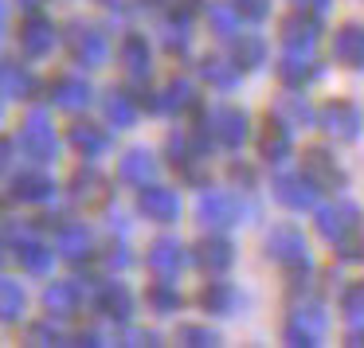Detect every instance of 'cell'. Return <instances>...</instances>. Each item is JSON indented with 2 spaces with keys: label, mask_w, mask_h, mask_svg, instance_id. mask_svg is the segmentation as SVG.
I'll list each match as a JSON object with an SVG mask.
<instances>
[{
  "label": "cell",
  "mask_w": 364,
  "mask_h": 348,
  "mask_svg": "<svg viewBox=\"0 0 364 348\" xmlns=\"http://www.w3.org/2000/svg\"><path fill=\"white\" fill-rule=\"evenodd\" d=\"M262 251H267V259L274 262V266H286V270H298L309 262V243L306 235H301L294 223H278V227L267 231V239H262Z\"/></svg>",
  "instance_id": "cell-1"
},
{
  "label": "cell",
  "mask_w": 364,
  "mask_h": 348,
  "mask_svg": "<svg viewBox=\"0 0 364 348\" xmlns=\"http://www.w3.org/2000/svg\"><path fill=\"white\" fill-rule=\"evenodd\" d=\"M278 40H282L286 55H314L317 43H321V16L294 9L290 16H282V24H278Z\"/></svg>",
  "instance_id": "cell-2"
},
{
  "label": "cell",
  "mask_w": 364,
  "mask_h": 348,
  "mask_svg": "<svg viewBox=\"0 0 364 348\" xmlns=\"http://www.w3.org/2000/svg\"><path fill=\"white\" fill-rule=\"evenodd\" d=\"M247 215H255V207L239 204L231 192H200V200H196V219L204 227H235Z\"/></svg>",
  "instance_id": "cell-3"
},
{
  "label": "cell",
  "mask_w": 364,
  "mask_h": 348,
  "mask_svg": "<svg viewBox=\"0 0 364 348\" xmlns=\"http://www.w3.org/2000/svg\"><path fill=\"white\" fill-rule=\"evenodd\" d=\"M317 126H321L333 141H356V137L364 134V114L356 102L337 98V102H325L321 110H317Z\"/></svg>",
  "instance_id": "cell-4"
},
{
  "label": "cell",
  "mask_w": 364,
  "mask_h": 348,
  "mask_svg": "<svg viewBox=\"0 0 364 348\" xmlns=\"http://www.w3.org/2000/svg\"><path fill=\"white\" fill-rule=\"evenodd\" d=\"M321 337H325V309L317 301H301L290 313V321H286L282 340L286 344H298V348H317Z\"/></svg>",
  "instance_id": "cell-5"
},
{
  "label": "cell",
  "mask_w": 364,
  "mask_h": 348,
  "mask_svg": "<svg viewBox=\"0 0 364 348\" xmlns=\"http://www.w3.org/2000/svg\"><path fill=\"white\" fill-rule=\"evenodd\" d=\"M301 176H306L317 192H325V188L337 192V188H345V184H348L345 168H341L337 161H333V153L321 149V145H309V149L301 153Z\"/></svg>",
  "instance_id": "cell-6"
},
{
  "label": "cell",
  "mask_w": 364,
  "mask_h": 348,
  "mask_svg": "<svg viewBox=\"0 0 364 348\" xmlns=\"http://www.w3.org/2000/svg\"><path fill=\"white\" fill-rule=\"evenodd\" d=\"M208 126H212V141H220L223 149H239L251 137V114L239 106H220L208 114Z\"/></svg>",
  "instance_id": "cell-7"
},
{
  "label": "cell",
  "mask_w": 364,
  "mask_h": 348,
  "mask_svg": "<svg viewBox=\"0 0 364 348\" xmlns=\"http://www.w3.org/2000/svg\"><path fill=\"white\" fill-rule=\"evenodd\" d=\"M364 212L353 204V200H337V204H325L317 207V235L329 239V243H337V239H345L348 231L364 227Z\"/></svg>",
  "instance_id": "cell-8"
},
{
  "label": "cell",
  "mask_w": 364,
  "mask_h": 348,
  "mask_svg": "<svg viewBox=\"0 0 364 348\" xmlns=\"http://www.w3.org/2000/svg\"><path fill=\"white\" fill-rule=\"evenodd\" d=\"M270 192H274V200L282 207H290V212H309V207H317V188L301 173H278L274 180H270Z\"/></svg>",
  "instance_id": "cell-9"
},
{
  "label": "cell",
  "mask_w": 364,
  "mask_h": 348,
  "mask_svg": "<svg viewBox=\"0 0 364 348\" xmlns=\"http://www.w3.org/2000/svg\"><path fill=\"white\" fill-rule=\"evenodd\" d=\"M294 149V134L290 126H282L278 118H267L259 129V157L267 161V165H282L286 157H290Z\"/></svg>",
  "instance_id": "cell-10"
},
{
  "label": "cell",
  "mask_w": 364,
  "mask_h": 348,
  "mask_svg": "<svg viewBox=\"0 0 364 348\" xmlns=\"http://www.w3.org/2000/svg\"><path fill=\"white\" fill-rule=\"evenodd\" d=\"M192 259H196V266L208 270V274H228L231 262H235V246H231L223 235H208V239L196 243Z\"/></svg>",
  "instance_id": "cell-11"
},
{
  "label": "cell",
  "mask_w": 364,
  "mask_h": 348,
  "mask_svg": "<svg viewBox=\"0 0 364 348\" xmlns=\"http://www.w3.org/2000/svg\"><path fill=\"white\" fill-rule=\"evenodd\" d=\"M274 71L286 90H306L309 82L321 79V63H314V55H282Z\"/></svg>",
  "instance_id": "cell-12"
},
{
  "label": "cell",
  "mask_w": 364,
  "mask_h": 348,
  "mask_svg": "<svg viewBox=\"0 0 364 348\" xmlns=\"http://www.w3.org/2000/svg\"><path fill=\"white\" fill-rule=\"evenodd\" d=\"M333 59L348 71L364 67V24H341L333 32Z\"/></svg>",
  "instance_id": "cell-13"
},
{
  "label": "cell",
  "mask_w": 364,
  "mask_h": 348,
  "mask_svg": "<svg viewBox=\"0 0 364 348\" xmlns=\"http://www.w3.org/2000/svg\"><path fill=\"white\" fill-rule=\"evenodd\" d=\"M274 118L282 121V126H290V129L317 126V110L306 102V94H301V90H286V94L278 98V102H274Z\"/></svg>",
  "instance_id": "cell-14"
},
{
  "label": "cell",
  "mask_w": 364,
  "mask_h": 348,
  "mask_svg": "<svg viewBox=\"0 0 364 348\" xmlns=\"http://www.w3.org/2000/svg\"><path fill=\"white\" fill-rule=\"evenodd\" d=\"M141 212L153 223H173L181 215V196L173 188H145L141 192Z\"/></svg>",
  "instance_id": "cell-15"
},
{
  "label": "cell",
  "mask_w": 364,
  "mask_h": 348,
  "mask_svg": "<svg viewBox=\"0 0 364 348\" xmlns=\"http://www.w3.org/2000/svg\"><path fill=\"white\" fill-rule=\"evenodd\" d=\"M231 63L239 67V75H243V71H259V67L267 63V43H262V36L239 32L235 40H231Z\"/></svg>",
  "instance_id": "cell-16"
},
{
  "label": "cell",
  "mask_w": 364,
  "mask_h": 348,
  "mask_svg": "<svg viewBox=\"0 0 364 348\" xmlns=\"http://www.w3.org/2000/svg\"><path fill=\"white\" fill-rule=\"evenodd\" d=\"M145 262H149V270H157L161 278H176L184 266V246L176 243V239H157V243L149 246V254H145Z\"/></svg>",
  "instance_id": "cell-17"
},
{
  "label": "cell",
  "mask_w": 364,
  "mask_h": 348,
  "mask_svg": "<svg viewBox=\"0 0 364 348\" xmlns=\"http://www.w3.org/2000/svg\"><path fill=\"white\" fill-rule=\"evenodd\" d=\"M24 149L32 153L36 161H48V157H55V134H51V126L36 114V118H28V126H24Z\"/></svg>",
  "instance_id": "cell-18"
},
{
  "label": "cell",
  "mask_w": 364,
  "mask_h": 348,
  "mask_svg": "<svg viewBox=\"0 0 364 348\" xmlns=\"http://www.w3.org/2000/svg\"><path fill=\"white\" fill-rule=\"evenodd\" d=\"M200 305H204L208 313L228 317V313H235L239 293H235V286H231V282H208L204 290H200Z\"/></svg>",
  "instance_id": "cell-19"
},
{
  "label": "cell",
  "mask_w": 364,
  "mask_h": 348,
  "mask_svg": "<svg viewBox=\"0 0 364 348\" xmlns=\"http://www.w3.org/2000/svg\"><path fill=\"white\" fill-rule=\"evenodd\" d=\"M71 51H75V59H82L87 67H98L102 55H106V43H102V36H98L95 28H75L71 32Z\"/></svg>",
  "instance_id": "cell-20"
},
{
  "label": "cell",
  "mask_w": 364,
  "mask_h": 348,
  "mask_svg": "<svg viewBox=\"0 0 364 348\" xmlns=\"http://www.w3.org/2000/svg\"><path fill=\"white\" fill-rule=\"evenodd\" d=\"M200 75H204L215 90H235V82H239V67L231 63V59H223V55L200 59Z\"/></svg>",
  "instance_id": "cell-21"
},
{
  "label": "cell",
  "mask_w": 364,
  "mask_h": 348,
  "mask_svg": "<svg viewBox=\"0 0 364 348\" xmlns=\"http://www.w3.org/2000/svg\"><path fill=\"white\" fill-rule=\"evenodd\" d=\"M208 28L215 40H235L239 36V12L231 4H208Z\"/></svg>",
  "instance_id": "cell-22"
},
{
  "label": "cell",
  "mask_w": 364,
  "mask_h": 348,
  "mask_svg": "<svg viewBox=\"0 0 364 348\" xmlns=\"http://www.w3.org/2000/svg\"><path fill=\"white\" fill-rule=\"evenodd\" d=\"M51 40H55V32H51V24L40 16H32L24 24V32H20V43H24L28 55H43V51L51 48Z\"/></svg>",
  "instance_id": "cell-23"
},
{
  "label": "cell",
  "mask_w": 364,
  "mask_h": 348,
  "mask_svg": "<svg viewBox=\"0 0 364 348\" xmlns=\"http://www.w3.org/2000/svg\"><path fill=\"white\" fill-rule=\"evenodd\" d=\"M153 173H157V161H153L145 149H134L129 157H122V180L145 184V180H153Z\"/></svg>",
  "instance_id": "cell-24"
},
{
  "label": "cell",
  "mask_w": 364,
  "mask_h": 348,
  "mask_svg": "<svg viewBox=\"0 0 364 348\" xmlns=\"http://www.w3.org/2000/svg\"><path fill=\"white\" fill-rule=\"evenodd\" d=\"M122 59H126V71L134 75V79H145V75H149V48H145L141 36H126Z\"/></svg>",
  "instance_id": "cell-25"
},
{
  "label": "cell",
  "mask_w": 364,
  "mask_h": 348,
  "mask_svg": "<svg viewBox=\"0 0 364 348\" xmlns=\"http://www.w3.org/2000/svg\"><path fill=\"white\" fill-rule=\"evenodd\" d=\"M157 106L161 110H192V106H196V87H192L188 79H173Z\"/></svg>",
  "instance_id": "cell-26"
},
{
  "label": "cell",
  "mask_w": 364,
  "mask_h": 348,
  "mask_svg": "<svg viewBox=\"0 0 364 348\" xmlns=\"http://www.w3.org/2000/svg\"><path fill=\"white\" fill-rule=\"evenodd\" d=\"M341 313L348 321H364V278H356L341 290Z\"/></svg>",
  "instance_id": "cell-27"
},
{
  "label": "cell",
  "mask_w": 364,
  "mask_h": 348,
  "mask_svg": "<svg viewBox=\"0 0 364 348\" xmlns=\"http://www.w3.org/2000/svg\"><path fill=\"white\" fill-rule=\"evenodd\" d=\"M71 141L79 145L87 157H95V153H102L106 149V134L98 126H87V121H79V126L71 129Z\"/></svg>",
  "instance_id": "cell-28"
},
{
  "label": "cell",
  "mask_w": 364,
  "mask_h": 348,
  "mask_svg": "<svg viewBox=\"0 0 364 348\" xmlns=\"http://www.w3.org/2000/svg\"><path fill=\"white\" fill-rule=\"evenodd\" d=\"M176 340H181V344H192V348H212V344H220V332L208 329V325H181V329H176Z\"/></svg>",
  "instance_id": "cell-29"
},
{
  "label": "cell",
  "mask_w": 364,
  "mask_h": 348,
  "mask_svg": "<svg viewBox=\"0 0 364 348\" xmlns=\"http://www.w3.org/2000/svg\"><path fill=\"white\" fill-rule=\"evenodd\" d=\"M87 98H90L87 82H79V79H59L55 82V102L59 106H82Z\"/></svg>",
  "instance_id": "cell-30"
},
{
  "label": "cell",
  "mask_w": 364,
  "mask_h": 348,
  "mask_svg": "<svg viewBox=\"0 0 364 348\" xmlns=\"http://www.w3.org/2000/svg\"><path fill=\"white\" fill-rule=\"evenodd\" d=\"M337 259L341 262H364V227H356V231H348L345 239H337Z\"/></svg>",
  "instance_id": "cell-31"
},
{
  "label": "cell",
  "mask_w": 364,
  "mask_h": 348,
  "mask_svg": "<svg viewBox=\"0 0 364 348\" xmlns=\"http://www.w3.org/2000/svg\"><path fill=\"white\" fill-rule=\"evenodd\" d=\"M149 301H153V309H157V313H176V309H181V293H176L168 282H157V286H153V290H149Z\"/></svg>",
  "instance_id": "cell-32"
},
{
  "label": "cell",
  "mask_w": 364,
  "mask_h": 348,
  "mask_svg": "<svg viewBox=\"0 0 364 348\" xmlns=\"http://www.w3.org/2000/svg\"><path fill=\"white\" fill-rule=\"evenodd\" d=\"M20 309H24V293H20V286L0 282V321H9V317H16Z\"/></svg>",
  "instance_id": "cell-33"
},
{
  "label": "cell",
  "mask_w": 364,
  "mask_h": 348,
  "mask_svg": "<svg viewBox=\"0 0 364 348\" xmlns=\"http://www.w3.org/2000/svg\"><path fill=\"white\" fill-rule=\"evenodd\" d=\"M16 196L20 200H48L51 196V180H43V176H20Z\"/></svg>",
  "instance_id": "cell-34"
},
{
  "label": "cell",
  "mask_w": 364,
  "mask_h": 348,
  "mask_svg": "<svg viewBox=\"0 0 364 348\" xmlns=\"http://www.w3.org/2000/svg\"><path fill=\"white\" fill-rule=\"evenodd\" d=\"M106 114H110L114 126H129V121H134V106H129L126 94H110V98H106Z\"/></svg>",
  "instance_id": "cell-35"
},
{
  "label": "cell",
  "mask_w": 364,
  "mask_h": 348,
  "mask_svg": "<svg viewBox=\"0 0 364 348\" xmlns=\"http://www.w3.org/2000/svg\"><path fill=\"white\" fill-rule=\"evenodd\" d=\"M102 309L110 317H126L129 313V293L122 290V286H110V290L102 293Z\"/></svg>",
  "instance_id": "cell-36"
},
{
  "label": "cell",
  "mask_w": 364,
  "mask_h": 348,
  "mask_svg": "<svg viewBox=\"0 0 364 348\" xmlns=\"http://www.w3.org/2000/svg\"><path fill=\"white\" fill-rule=\"evenodd\" d=\"M43 301H48L51 313H67V309L75 305V290H71V286H51Z\"/></svg>",
  "instance_id": "cell-37"
},
{
  "label": "cell",
  "mask_w": 364,
  "mask_h": 348,
  "mask_svg": "<svg viewBox=\"0 0 364 348\" xmlns=\"http://www.w3.org/2000/svg\"><path fill=\"white\" fill-rule=\"evenodd\" d=\"M161 4L168 9V16H173L176 24H188V20L200 12V0H161Z\"/></svg>",
  "instance_id": "cell-38"
},
{
  "label": "cell",
  "mask_w": 364,
  "mask_h": 348,
  "mask_svg": "<svg viewBox=\"0 0 364 348\" xmlns=\"http://www.w3.org/2000/svg\"><path fill=\"white\" fill-rule=\"evenodd\" d=\"M231 9L247 20H267L270 16V0H231Z\"/></svg>",
  "instance_id": "cell-39"
},
{
  "label": "cell",
  "mask_w": 364,
  "mask_h": 348,
  "mask_svg": "<svg viewBox=\"0 0 364 348\" xmlns=\"http://www.w3.org/2000/svg\"><path fill=\"white\" fill-rule=\"evenodd\" d=\"M63 251L71 254V259H79V254H87V231H82V227H71V231H63Z\"/></svg>",
  "instance_id": "cell-40"
},
{
  "label": "cell",
  "mask_w": 364,
  "mask_h": 348,
  "mask_svg": "<svg viewBox=\"0 0 364 348\" xmlns=\"http://www.w3.org/2000/svg\"><path fill=\"white\" fill-rule=\"evenodd\" d=\"M184 28L188 24H168L165 28V48L168 51H181V55L188 51V32H184Z\"/></svg>",
  "instance_id": "cell-41"
},
{
  "label": "cell",
  "mask_w": 364,
  "mask_h": 348,
  "mask_svg": "<svg viewBox=\"0 0 364 348\" xmlns=\"http://www.w3.org/2000/svg\"><path fill=\"white\" fill-rule=\"evenodd\" d=\"M0 87L16 94V90H28V75H20L16 67H0Z\"/></svg>",
  "instance_id": "cell-42"
},
{
  "label": "cell",
  "mask_w": 364,
  "mask_h": 348,
  "mask_svg": "<svg viewBox=\"0 0 364 348\" xmlns=\"http://www.w3.org/2000/svg\"><path fill=\"white\" fill-rule=\"evenodd\" d=\"M301 12H314V16H325V12L333 9V0H294Z\"/></svg>",
  "instance_id": "cell-43"
},
{
  "label": "cell",
  "mask_w": 364,
  "mask_h": 348,
  "mask_svg": "<svg viewBox=\"0 0 364 348\" xmlns=\"http://www.w3.org/2000/svg\"><path fill=\"white\" fill-rule=\"evenodd\" d=\"M231 180H235V184H243L247 192L255 188V173H251L247 165H231Z\"/></svg>",
  "instance_id": "cell-44"
},
{
  "label": "cell",
  "mask_w": 364,
  "mask_h": 348,
  "mask_svg": "<svg viewBox=\"0 0 364 348\" xmlns=\"http://www.w3.org/2000/svg\"><path fill=\"white\" fill-rule=\"evenodd\" d=\"M345 344H353V348H364V321H353V329L345 332Z\"/></svg>",
  "instance_id": "cell-45"
},
{
  "label": "cell",
  "mask_w": 364,
  "mask_h": 348,
  "mask_svg": "<svg viewBox=\"0 0 364 348\" xmlns=\"http://www.w3.org/2000/svg\"><path fill=\"white\" fill-rule=\"evenodd\" d=\"M24 4H36V0H24Z\"/></svg>",
  "instance_id": "cell-46"
}]
</instances>
